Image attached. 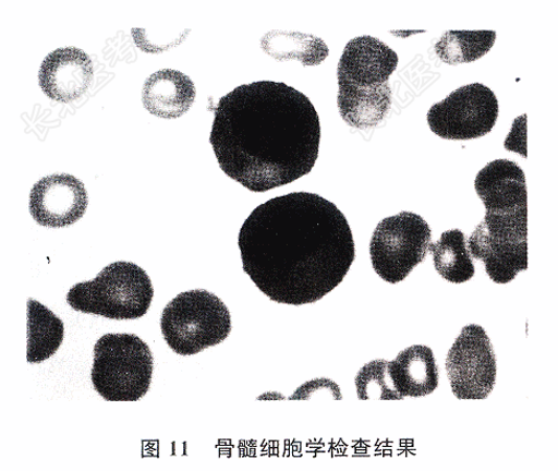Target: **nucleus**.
Returning <instances> with one entry per match:
<instances>
[{
    "mask_svg": "<svg viewBox=\"0 0 558 471\" xmlns=\"http://www.w3.org/2000/svg\"><path fill=\"white\" fill-rule=\"evenodd\" d=\"M242 266L271 301L316 303L347 277L355 259L343 213L325 197L289 193L265 202L239 233Z\"/></svg>",
    "mask_w": 558,
    "mask_h": 471,
    "instance_id": "1",
    "label": "nucleus"
},
{
    "mask_svg": "<svg viewBox=\"0 0 558 471\" xmlns=\"http://www.w3.org/2000/svg\"><path fill=\"white\" fill-rule=\"evenodd\" d=\"M322 128L317 109L284 83L244 84L222 97L210 144L218 165L243 188L264 193L308 174L315 168Z\"/></svg>",
    "mask_w": 558,
    "mask_h": 471,
    "instance_id": "2",
    "label": "nucleus"
},
{
    "mask_svg": "<svg viewBox=\"0 0 558 471\" xmlns=\"http://www.w3.org/2000/svg\"><path fill=\"white\" fill-rule=\"evenodd\" d=\"M397 65V53L375 37L347 44L338 69V106L345 123L365 130L387 118L392 105L389 78Z\"/></svg>",
    "mask_w": 558,
    "mask_h": 471,
    "instance_id": "3",
    "label": "nucleus"
},
{
    "mask_svg": "<svg viewBox=\"0 0 558 471\" xmlns=\"http://www.w3.org/2000/svg\"><path fill=\"white\" fill-rule=\"evenodd\" d=\"M153 298L154 288L145 270L135 263L117 262L96 279L73 286L66 303L77 312L107 319L135 321L145 316Z\"/></svg>",
    "mask_w": 558,
    "mask_h": 471,
    "instance_id": "4",
    "label": "nucleus"
},
{
    "mask_svg": "<svg viewBox=\"0 0 558 471\" xmlns=\"http://www.w3.org/2000/svg\"><path fill=\"white\" fill-rule=\"evenodd\" d=\"M161 330L173 352L194 355L229 338L231 313L226 303L210 291H185L165 307Z\"/></svg>",
    "mask_w": 558,
    "mask_h": 471,
    "instance_id": "5",
    "label": "nucleus"
},
{
    "mask_svg": "<svg viewBox=\"0 0 558 471\" xmlns=\"http://www.w3.org/2000/svg\"><path fill=\"white\" fill-rule=\"evenodd\" d=\"M154 357L137 335L106 334L95 346L92 379L108 401H137L149 390Z\"/></svg>",
    "mask_w": 558,
    "mask_h": 471,
    "instance_id": "6",
    "label": "nucleus"
},
{
    "mask_svg": "<svg viewBox=\"0 0 558 471\" xmlns=\"http://www.w3.org/2000/svg\"><path fill=\"white\" fill-rule=\"evenodd\" d=\"M469 252L485 265L490 280L509 283L527 270V209L486 213L468 241Z\"/></svg>",
    "mask_w": 558,
    "mask_h": 471,
    "instance_id": "7",
    "label": "nucleus"
},
{
    "mask_svg": "<svg viewBox=\"0 0 558 471\" xmlns=\"http://www.w3.org/2000/svg\"><path fill=\"white\" fill-rule=\"evenodd\" d=\"M429 224L414 213H400L378 224L371 244L373 268L386 282L405 280L426 259L432 243Z\"/></svg>",
    "mask_w": 558,
    "mask_h": 471,
    "instance_id": "8",
    "label": "nucleus"
},
{
    "mask_svg": "<svg viewBox=\"0 0 558 471\" xmlns=\"http://www.w3.org/2000/svg\"><path fill=\"white\" fill-rule=\"evenodd\" d=\"M498 117L499 102L493 89L474 83L435 104L427 120L432 131L442 140L472 141L493 131Z\"/></svg>",
    "mask_w": 558,
    "mask_h": 471,
    "instance_id": "9",
    "label": "nucleus"
},
{
    "mask_svg": "<svg viewBox=\"0 0 558 471\" xmlns=\"http://www.w3.org/2000/svg\"><path fill=\"white\" fill-rule=\"evenodd\" d=\"M446 372L459 399H485L494 391L497 359L485 329L464 327L446 358Z\"/></svg>",
    "mask_w": 558,
    "mask_h": 471,
    "instance_id": "10",
    "label": "nucleus"
},
{
    "mask_svg": "<svg viewBox=\"0 0 558 471\" xmlns=\"http://www.w3.org/2000/svg\"><path fill=\"white\" fill-rule=\"evenodd\" d=\"M87 205L84 184L78 178L66 173L41 178L29 196L31 214L44 228L73 226L84 216Z\"/></svg>",
    "mask_w": 558,
    "mask_h": 471,
    "instance_id": "11",
    "label": "nucleus"
},
{
    "mask_svg": "<svg viewBox=\"0 0 558 471\" xmlns=\"http://www.w3.org/2000/svg\"><path fill=\"white\" fill-rule=\"evenodd\" d=\"M39 86L50 99L70 104L81 99L94 82V62L77 48H63L44 59Z\"/></svg>",
    "mask_w": 558,
    "mask_h": 471,
    "instance_id": "12",
    "label": "nucleus"
},
{
    "mask_svg": "<svg viewBox=\"0 0 558 471\" xmlns=\"http://www.w3.org/2000/svg\"><path fill=\"white\" fill-rule=\"evenodd\" d=\"M475 190L486 213H513L527 209V191L522 168L509 160H496L483 168Z\"/></svg>",
    "mask_w": 558,
    "mask_h": 471,
    "instance_id": "13",
    "label": "nucleus"
},
{
    "mask_svg": "<svg viewBox=\"0 0 558 471\" xmlns=\"http://www.w3.org/2000/svg\"><path fill=\"white\" fill-rule=\"evenodd\" d=\"M193 81L182 72L163 70L149 76L143 88V104L151 116L180 119L195 101Z\"/></svg>",
    "mask_w": 558,
    "mask_h": 471,
    "instance_id": "14",
    "label": "nucleus"
},
{
    "mask_svg": "<svg viewBox=\"0 0 558 471\" xmlns=\"http://www.w3.org/2000/svg\"><path fill=\"white\" fill-rule=\"evenodd\" d=\"M388 372L395 389L403 398L427 396L438 388V365L427 346H413L401 351L388 363Z\"/></svg>",
    "mask_w": 558,
    "mask_h": 471,
    "instance_id": "15",
    "label": "nucleus"
},
{
    "mask_svg": "<svg viewBox=\"0 0 558 471\" xmlns=\"http://www.w3.org/2000/svg\"><path fill=\"white\" fill-rule=\"evenodd\" d=\"M27 359L29 364L48 361L64 338L63 322L46 305L31 299L27 303Z\"/></svg>",
    "mask_w": 558,
    "mask_h": 471,
    "instance_id": "16",
    "label": "nucleus"
},
{
    "mask_svg": "<svg viewBox=\"0 0 558 471\" xmlns=\"http://www.w3.org/2000/svg\"><path fill=\"white\" fill-rule=\"evenodd\" d=\"M429 252L436 271L446 281L463 283L474 278L475 265L461 230L444 232L439 241L429 244Z\"/></svg>",
    "mask_w": 558,
    "mask_h": 471,
    "instance_id": "17",
    "label": "nucleus"
},
{
    "mask_svg": "<svg viewBox=\"0 0 558 471\" xmlns=\"http://www.w3.org/2000/svg\"><path fill=\"white\" fill-rule=\"evenodd\" d=\"M262 49L277 60L295 59L304 65L320 64L329 55L325 41L314 35L272 32L262 40Z\"/></svg>",
    "mask_w": 558,
    "mask_h": 471,
    "instance_id": "18",
    "label": "nucleus"
},
{
    "mask_svg": "<svg viewBox=\"0 0 558 471\" xmlns=\"http://www.w3.org/2000/svg\"><path fill=\"white\" fill-rule=\"evenodd\" d=\"M496 39L497 33L493 31H451L441 36L435 51L445 63H471L488 53Z\"/></svg>",
    "mask_w": 558,
    "mask_h": 471,
    "instance_id": "19",
    "label": "nucleus"
},
{
    "mask_svg": "<svg viewBox=\"0 0 558 471\" xmlns=\"http://www.w3.org/2000/svg\"><path fill=\"white\" fill-rule=\"evenodd\" d=\"M385 359L366 364L356 374L354 384L361 400H401L393 387Z\"/></svg>",
    "mask_w": 558,
    "mask_h": 471,
    "instance_id": "20",
    "label": "nucleus"
},
{
    "mask_svg": "<svg viewBox=\"0 0 558 471\" xmlns=\"http://www.w3.org/2000/svg\"><path fill=\"white\" fill-rule=\"evenodd\" d=\"M317 394H328L335 400H342L340 387L329 378H316L300 387L290 400H308Z\"/></svg>",
    "mask_w": 558,
    "mask_h": 471,
    "instance_id": "21",
    "label": "nucleus"
}]
</instances>
